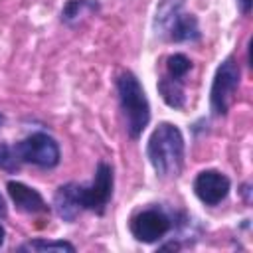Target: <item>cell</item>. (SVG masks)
<instances>
[{"label":"cell","mask_w":253,"mask_h":253,"mask_svg":"<svg viewBox=\"0 0 253 253\" xmlns=\"http://www.w3.org/2000/svg\"><path fill=\"white\" fill-rule=\"evenodd\" d=\"M146 156L160 178H176L184 166V136L172 123H160L146 144Z\"/></svg>","instance_id":"cell-1"},{"label":"cell","mask_w":253,"mask_h":253,"mask_svg":"<svg viewBox=\"0 0 253 253\" xmlns=\"http://www.w3.org/2000/svg\"><path fill=\"white\" fill-rule=\"evenodd\" d=\"M156 36L166 42H198L200 26L192 12L186 10V0H162L154 18Z\"/></svg>","instance_id":"cell-2"},{"label":"cell","mask_w":253,"mask_h":253,"mask_svg":"<svg viewBox=\"0 0 253 253\" xmlns=\"http://www.w3.org/2000/svg\"><path fill=\"white\" fill-rule=\"evenodd\" d=\"M117 93L126 121V132L132 140H136L150 121V105L146 93L136 75L130 71H123L117 77Z\"/></svg>","instance_id":"cell-3"},{"label":"cell","mask_w":253,"mask_h":253,"mask_svg":"<svg viewBox=\"0 0 253 253\" xmlns=\"http://www.w3.org/2000/svg\"><path fill=\"white\" fill-rule=\"evenodd\" d=\"M113 186H115V174L113 166L107 162H99L95 170V178L91 184H75L69 182L67 190L79 210H89L95 213H103L113 198Z\"/></svg>","instance_id":"cell-4"},{"label":"cell","mask_w":253,"mask_h":253,"mask_svg":"<svg viewBox=\"0 0 253 253\" xmlns=\"http://www.w3.org/2000/svg\"><path fill=\"white\" fill-rule=\"evenodd\" d=\"M237 87H239V65L235 57L229 55L217 67L211 83V91H210V105L215 117H223L229 111L235 99Z\"/></svg>","instance_id":"cell-5"},{"label":"cell","mask_w":253,"mask_h":253,"mask_svg":"<svg viewBox=\"0 0 253 253\" xmlns=\"http://www.w3.org/2000/svg\"><path fill=\"white\" fill-rule=\"evenodd\" d=\"M14 150L20 162H28L40 168H53L59 164V146L45 132L28 134L14 146Z\"/></svg>","instance_id":"cell-6"},{"label":"cell","mask_w":253,"mask_h":253,"mask_svg":"<svg viewBox=\"0 0 253 253\" xmlns=\"http://www.w3.org/2000/svg\"><path fill=\"white\" fill-rule=\"evenodd\" d=\"M172 229L170 215L160 208H148L132 215L130 219V233L136 241L154 243L162 239Z\"/></svg>","instance_id":"cell-7"},{"label":"cell","mask_w":253,"mask_h":253,"mask_svg":"<svg viewBox=\"0 0 253 253\" xmlns=\"http://www.w3.org/2000/svg\"><path fill=\"white\" fill-rule=\"evenodd\" d=\"M229 188H231L229 178L219 170H204L194 180V194L206 206L221 204L227 198Z\"/></svg>","instance_id":"cell-8"},{"label":"cell","mask_w":253,"mask_h":253,"mask_svg":"<svg viewBox=\"0 0 253 253\" xmlns=\"http://www.w3.org/2000/svg\"><path fill=\"white\" fill-rule=\"evenodd\" d=\"M6 188H8V194L14 202V206L20 211H24V213H47L49 211L42 194L36 192L34 188H30L22 182H14V180H10Z\"/></svg>","instance_id":"cell-9"},{"label":"cell","mask_w":253,"mask_h":253,"mask_svg":"<svg viewBox=\"0 0 253 253\" xmlns=\"http://www.w3.org/2000/svg\"><path fill=\"white\" fill-rule=\"evenodd\" d=\"M158 91L164 99V103L172 109H182L184 103H186V95H184V87H182V81L178 79H172L168 75H164L160 81H158Z\"/></svg>","instance_id":"cell-10"},{"label":"cell","mask_w":253,"mask_h":253,"mask_svg":"<svg viewBox=\"0 0 253 253\" xmlns=\"http://www.w3.org/2000/svg\"><path fill=\"white\" fill-rule=\"evenodd\" d=\"M99 10V4L95 0H69L61 10V20L65 24H77L89 14H95Z\"/></svg>","instance_id":"cell-11"},{"label":"cell","mask_w":253,"mask_h":253,"mask_svg":"<svg viewBox=\"0 0 253 253\" xmlns=\"http://www.w3.org/2000/svg\"><path fill=\"white\" fill-rule=\"evenodd\" d=\"M53 206H55V211L59 213V217H63L65 221H73L77 215H79V208L75 206L69 190H67V184L59 186L57 192H55V198H53Z\"/></svg>","instance_id":"cell-12"},{"label":"cell","mask_w":253,"mask_h":253,"mask_svg":"<svg viewBox=\"0 0 253 253\" xmlns=\"http://www.w3.org/2000/svg\"><path fill=\"white\" fill-rule=\"evenodd\" d=\"M18 251H34V253H45V251H53V253H73L75 245H71L69 241H47V239H32L26 241L24 245L18 247Z\"/></svg>","instance_id":"cell-13"},{"label":"cell","mask_w":253,"mask_h":253,"mask_svg":"<svg viewBox=\"0 0 253 253\" xmlns=\"http://www.w3.org/2000/svg\"><path fill=\"white\" fill-rule=\"evenodd\" d=\"M190 69H192V61L184 53H174L166 59V75L172 79L182 81Z\"/></svg>","instance_id":"cell-14"},{"label":"cell","mask_w":253,"mask_h":253,"mask_svg":"<svg viewBox=\"0 0 253 253\" xmlns=\"http://www.w3.org/2000/svg\"><path fill=\"white\" fill-rule=\"evenodd\" d=\"M20 166V160L16 156V150L10 148L6 142L0 140V168L4 170H16Z\"/></svg>","instance_id":"cell-15"},{"label":"cell","mask_w":253,"mask_h":253,"mask_svg":"<svg viewBox=\"0 0 253 253\" xmlns=\"http://www.w3.org/2000/svg\"><path fill=\"white\" fill-rule=\"evenodd\" d=\"M237 4H239V8H241V12L247 16L249 10H251V0H237Z\"/></svg>","instance_id":"cell-16"},{"label":"cell","mask_w":253,"mask_h":253,"mask_svg":"<svg viewBox=\"0 0 253 253\" xmlns=\"http://www.w3.org/2000/svg\"><path fill=\"white\" fill-rule=\"evenodd\" d=\"M0 217H6V204H4L2 196H0Z\"/></svg>","instance_id":"cell-17"},{"label":"cell","mask_w":253,"mask_h":253,"mask_svg":"<svg viewBox=\"0 0 253 253\" xmlns=\"http://www.w3.org/2000/svg\"><path fill=\"white\" fill-rule=\"evenodd\" d=\"M4 237H6V231H4V227L0 225V245L4 243Z\"/></svg>","instance_id":"cell-18"},{"label":"cell","mask_w":253,"mask_h":253,"mask_svg":"<svg viewBox=\"0 0 253 253\" xmlns=\"http://www.w3.org/2000/svg\"><path fill=\"white\" fill-rule=\"evenodd\" d=\"M2 121H4V117H2V115H0V123H2Z\"/></svg>","instance_id":"cell-19"}]
</instances>
